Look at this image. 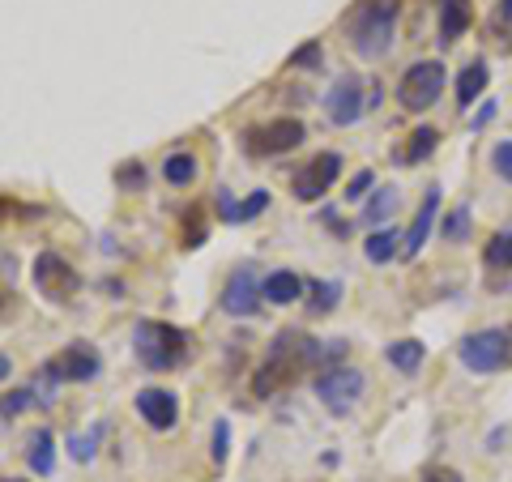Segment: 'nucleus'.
Returning a JSON list of instances; mask_svg holds the SVG:
<instances>
[{
	"instance_id": "b1692460",
	"label": "nucleus",
	"mask_w": 512,
	"mask_h": 482,
	"mask_svg": "<svg viewBox=\"0 0 512 482\" xmlns=\"http://www.w3.org/2000/svg\"><path fill=\"white\" fill-rule=\"evenodd\" d=\"M470 227H474L470 205H457V210L444 218V231H440V235H444V244H461V239L470 235Z\"/></svg>"
},
{
	"instance_id": "c9c22d12",
	"label": "nucleus",
	"mask_w": 512,
	"mask_h": 482,
	"mask_svg": "<svg viewBox=\"0 0 512 482\" xmlns=\"http://www.w3.org/2000/svg\"><path fill=\"white\" fill-rule=\"evenodd\" d=\"M13 308H18V303H13V295H9V291H0V320H9Z\"/></svg>"
},
{
	"instance_id": "f8f14e48",
	"label": "nucleus",
	"mask_w": 512,
	"mask_h": 482,
	"mask_svg": "<svg viewBox=\"0 0 512 482\" xmlns=\"http://www.w3.org/2000/svg\"><path fill=\"white\" fill-rule=\"evenodd\" d=\"M137 414L146 419L154 431H171L175 423H180V397H175L171 389H141L137 393Z\"/></svg>"
},
{
	"instance_id": "7ed1b4c3",
	"label": "nucleus",
	"mask_w": 512,
	"mask_h": 482,
	"mask_svg": "<svg viewBox=\"0 0 512 482\" xmlns=\"http://www.w3.org/2000/svg\"><path fill=\"white\" fill-rule=\"evenodd\" d=\"M133 350L141 367H150V372H171V367H180L192 350V337L184 329L167 325V320H141L133 329Z\"/></svg>"
},
{
	"instance_id": "1a4fd4ad",
	"label": "nucleus",
	"mask_w": 512,
	"mask_h": 482,
	"mask_svg": "<svg viewBox=\"0 0 512 482\" xmlns=\"http://www.w3.org/2000/svg\"><path fill=\"white\" fill-rule=\"evenodd\" d=\"M367 103V86H363V77L359 73H342L338 82H333L329 90V99H325V116L338 124V128H350V124H359L363 116V107Z\"/></svg>"
},
{
	"instance_id": "72a5a7b5",
	"label": "nucleus",
	"mask_w": 512,
	"mask_h": 482,
	"mask_svg": "<svg viewBox=\"0 0 512 482\" xmlns=\"http://www.w3.org/2000/svg\"><path fill=\"white\" fill-rule=\"evenodd\" d=\"M363 192H372V171H359V175H355V180H350V188H346V197H350V201H359V197H363Z\"/></svg>"
},
{
	"instance_id": "aec40b11",
	"label": "nucleus",
	"mask_w": 512,
	"mask_h": 482,
	"mask_svg": "<svg viewBox=\"0 0 512 482\" xmlns=\"http://www.w3.org/2000/svg\"><path fill=\"white\" fill-rule=\"evenodd\" d=\"M30 470L35 474H52V465H56V444H52V431L39 427L35 436H30Z\"/></svg>"
},
{
	"instance_id": "bb28decb",
	"label": "nucleus",
	"mask_w": 512,
	"mask_h": 482,
	"mask_svg": "<svg viewBox=\"0 0 512 482\" xmlns=\"http://www.w3.org/2000/svg\"><path fill=\"white\" fill-rule=\"evenodd\" d=\"M342 299V282H316L312 286V312H333Z\"/></svg>"
},
{
	"instance_id": "0eeeda50",
	"label": "nucleus",
	"mask_w": 512,
	"mask_h": 482,
	"mask_svg": "<svg viewBox=\"0 0 512 482\" xmlns=\"http://www.w3.org/2000/svg\"><path fill=\"white\" fill-rule=\"evenodd\" d=\"M303 137H308V128H303V120L295 116H278V120H265V124H256L244 133L248 141V150L252 154H291L295 146H303Z\"/></svg>"
},
{
	"instance_id": "9d476101",
	"label": "nucleus",
	"mask_w": 512,
	"mask_h": 482,
	"mask_svg": "<svg viewBox=\"0 0 512 482\" xmlns=\"http://www.w3.org/2000/svg\"><path fill=\"white\" fill-rule=\"evenodd\" d=\"M99 367H103L99 350L86 346V342H73L60 359L43 363V372H39V376H43V380H73V384H86V380L99 376Z\"/></svg>"
},
{
	"instance_id": "393cba45",
	"label": "nucleus",
	"mask_w": 512,
	"mask_h": 482,
	"mask_svg": "<svg viewBox=\"0 0 512 482\" xmlns=\"http://www.w3.org/2000/svg\"><path fill=\"white\" fill-rule=\"evenodd\" d=\"M265 210H269V192H265V188H256L252 197H244V201H239L235 210H231L227 218H222V222H252V218H261Z\"/></svg>"
},
{
	"instance_id": "9b49d317",
	"label": "nucleus",
	"mask_w": 512,
	"mask_h": 482,
	"mask_svg": "<svg viewBox=\"0 0 512 482\" xmlns=\"http://www.w3.org/2000/svg\"><path fill=\"white\" fill-rule=\"evenodd\" d=\"M338 175H342V158L329 150V154H316L308 167H299L291 188H295L299 201H320L333 184H338Z\"/></svg>"
},
{
	"instance_id": "4c0bfd02",
	"label": "nucleus",
	"mask_w": 512,
	"mask_h": 482,
	"mask_svg": "<svg viewBox=\"0 0 512 482\" xmlns=\"http://www.w3.org/2000/svg\"><path fill=\"white\" fill-rule=\"evenodd\" d=\"M0 380H9V359H5V350H0Z\"/></svg>"
},
{
	"instance_id": "f257e3e1",
	"label": "nucleus",
	"mask_w": 512,
	"mask_h": 482,
	"mask_svg": "<svg viewBox=\"0 0 512 482\" xmlns=\"http://www.w3.org/2000/svg\"><path fill=\"white\" fill-rule=\"evenodd\" d=\"M397 18H402V0H359L355 9L342 13L346 47L359 60L389 56L393 35H397Z\"/></svg>"
},
{
	"instance_id": "5701e85b",
	"label": "nucleus",
	"mask_w": 512,
	"mask_h": 482,
	"mask_svg": "<svg viewBox=\"0 0 512 482\" xmlns=\"http://www.w3.org/2000/svg\"><path fill=\"white\" fill-rule=\"evenodd\" d=\"M436 146H440V133L436 128H414L410 133V150H406V163H423L427 154H436Z\"/></svg>"
},
{
	"instance_id": "412c9836",
	"label": "nucleus",
	"mask_w": 512,
	"mask_h": 482,
	"mask_svg": "<svg viewBox=\"0 0 512 482\" xmlns=\"http://www.w3.org/2000/svg\"><path fill=\"white\" fill-rule=\"evenodd\" d=\"M393 210H397V188H376L363 205V222L367 227H380V222L393 218Z\"/></svg>"
},
{
	"instance_id": "ddd939ff",
	"label": "nucleus",
	"mask_w": 512,
	"mask_h": 482,
	"mask_svg": "<svg viewBox=\"0 0 512 482\" xmlns=\"http://www.w3.org/2000/svg\"><path fill=\"white\" fill-rule=\"evenodd\" d=\"M261 286H256V273L252 269H235L227 291H222V308H227L231 316H256V308H261Z\"/></svg>"
},
{
	"instance_id": "cd10ccee",
	"label": "nucleus",
	"mask_w": 512,
	"mask_h": 482,
	"mask_svg": "<svg viewBox=\"0 0 512 482\" xmlns=\"http://www.w3.org/2000/svg\"><path fill=\"white\" fill-rule=\"evenodd\" d=\"M99 436H103V423H94L86 436H69V453H73V461H90V457H94V444H99Z\"/></svg>"
},
{
	"instance_id": "c756f323",
	"label": "nucleus",
	"mask_w": 512,
	"mask_h": 482,
	"mask_svg": "<svg viewBox=\"0 0 512 482\" xmlns=\"http://www.w3.org/2000/svg\"><path fill=\"white\" fill-rule=\"evenodd\" d=\"M227 444H231V423L218 419L214 423V461H227Z\"/></svg>"
},
{
	"instance_id": "20e7f679",
	"label": "nucleus",
	"mask_w": 512,
	"mask_h": 482,
	"mask_svg": "<svg viewBox=\"0 0 512 482\" xmlns=\"http://www.w3.org/2000/svg\"><path fill=\"white\" fill-rule=\"evenodd\" d=\"M457 359L470 367L478 376H491V372H504L508 359H512V333L508 329H478L466 333L457 346Z\"/></svg>"
},
{
	"instance_id": "58836bf2",
	"label": "nucleus",
	"mask_w": 512,
	"mask_h": 482,
	"mask_svg": "<svg viewBox=\"0 0 512 482\" xmlns=\"http://www.w3.org/2000/svg\"><path fill=\"white\" fill-rule=\"evenodd\" d=\"M9 214H13V205H9V201H0V222H5Z\"/></svg>"
},
{
	"instance_id": "c85d7f7f",
	"label": "nucleus",
	"mask_w": 512,
	"mask_h": 482,
	"mask_svg": "<svg viewBox=\"0 0 512 482\" xmlns=\"http://www.w3.org/2000/svg\"><path fill=\"white\" fill-rule=\"evenodd\" d=\"M116 184H120V188H128V192L146 188V167H141V163H124V167L116 171Z\"/></svg>"
},
{
	"instance_id": "7c9ffc66",
	"label": "nucleus",
	"mask_w": 512,
	"mask_h": 482,
	"mask_svg": "<svg viewBox=\"0 0 512 482\" xmlns=\"http://www.w3.org/2000/svg\"><path fill=\"white\" fill-rule=\"evenodd\" d=\"M491 163H495V171H500L504 180L512 184V141H500V146H495V158H491Z\"/></svg>"
},
{
	"instance_id": "473e14b6",
	"label": "nucleus",
	"mask_w": 512,
	"mask_h": 482,
	"mask_svg": "<svg viewBox=\"0 0 512 482\" xmlns=\"http://www.w3.org/2000/svg\"><path fill=\"white\" fill-rule=\"evenodd\" d=\"M26 406H30V393H26V389L0 397V414H18V410H26Z\"/></svg>"
},
{
	"instance_id": "39448f33",
	"label": "nucleus",
	"mask_w": 512,
	"mask_h": 482,
	"mask_svg": "<svg viewBox=\"0 0 512 482\" xmlns=\"http://www.w3.org/2000/svg\"><path fill=\"white\" fill-rule=\"evenodd\" d=\"M444 94V64L440 60H419L410 64L402 73V82H397V99H402L406 111H427L436 107Z\"/></svg>"
},
{
	"instance_id": "f3484780",
	"label": "nucleus",
	"mask_w": 512,
	"mask_h": 482,
	"mask_svg": "<svg viewBox=\"0 0 512 482\" xmlns=\"http://www.w3.org/2000/svg\"><path fill=\"white\" fill-rule=\"evenodd\" d=\"M487 77H491V73H487V64H483V60L466 64V69L457 73V107H470L478 94L487 90Z\"/></svg>"
},
{
	"instance_id": "6e6552de",
	"label": "nucleus",
	"mask_w": 512,
	"mask_h": 482,
	"mask_svg": "<svg viewBox=\"0 0 512 482\" xmlns=\"http://www.w3.org/2000/svg\"><path fill=\"white\" fill-rule=\"evenodd\" d=\"M316 397L329 406V414L346 419V414L359 406V397H363V372H350V367H329V372L316 376Z\"/></svg>"
},
{
	"instance_id": "ea45409f",
	"label": "nucleus",
	"mask_w": 512,
	"mask_h": 482,
	"mask_svg": "<svg viewBox=\"0 0 512 482\" xmlns=\"http://www.w3.org/2000/svg\"><path fill=\"white\" fill-rule=\"evenodd\" d=\"M0 482H22V478H0Z\"/></svg>"
},
{
	"instance_id": "e433bc0d",
	"label": "nucleus",
	"mask_w": 512,
	"mask_h": 482,
	"mask_svg": "<svg viewBox=\"0 0 512 482\" xmlns=\"http://www.w3.org/2000/svg\"><path fill=\"white\" fill-rule=\"evenodd\" d=\"M500 22H512V0H500V13H495Z\"/></svg>"
},
{
	"instance_id": "a211bd4d",
	"label": "nucleus",
	"mask_w": 512,
	"mask_h": 482,
	"mask_svg": "<svg viewBox=\"0 0 512 482\" xmlns=\"http://www.w3.org/2000/svg\"><path fill=\"white\" fill-rule=\"evenodd\" d=\"M423 355H427V346L423 342H414V337H406V342H393L389 350H384V359H389L397 372H419V363H423Z\"/></svg>"
},
{
	"instance_id": "2eb2a0df",
	"label": "nucleus",
	"mask_w": 512,
	"mask_h": 482,
	"mask_svg": "<svg viewBox=\"0 0 512 482\" xmlns=\"http://www.w3.org/2000/svg\"><path fill=\"white\" fill-rule=\"evenodd\" d=\"M474 26L470 0H440V43H457Z\"/></svg>"
},
{
	"instance_id": "4468645a",
	"label": "nucleus",
	"mask_w": 512,
	"mask_h": 482,
	"mask_svg": "<svg viewBox=\"0 0 512 482\" xmlns=\"http://www.w3.org/2000/svg\"><path fill=\"white\" fill-rule=\"evenodd\" d=\"M436 214H440V188L431 184L427 197H423V205H419V214H414V222H410L406 239H402V252H406V256H419V252H423L431 227H436Z\"/></svg>"
},
{
	"instance_id": "f704fd0d",
	"label": "nucleus",
	"mask_w": 512,
	"mask_h": 482,
	"mask_svg": "<svg viewBox=\"0 0 512 482\" xmlns=\"http://www.w3.org/2000/svg\"><path fill=\"white\" fill-rule=\"evenodd\" d=\"M423 482H466L457 470H448V465H431V470L423 474Z\"/></svg>"
},
{
	"instance_id": "dca6fc26",
	"label": "nucleus",
	"mask_w": 512,
	"mask_h": 482,
	"mask_svg": "<svg viewBox=\"0 0 512 482\" xmlns=\"http://www.w3.org/2000/svg\"><path fill=\"white\" fill-rule=\"evenodd\" d=\"M261 295L269 299V303H278V308H291V303L303 295V278L295 269H274L269 278L261 282Z\"/></svg>"
},
{
	"instance_id": "6ab92c4d",
	"label": "nucleus",
	"mask_w": 512,
	"mask_h": 482,
	"mask_svg": "<svg viewBox=\"0 0 512 482\" xmlns=\"http://www.w3.org/2000/svg\"><path fill=\"white\" fill-rule=\"evenodd\" d=\"M397 244H402V235H397V231H372L363 239V256L372 265H389L397 256Z\"/></svg>"
},
{
	"instance_id": "4be33fe9",
	"label": "nucleus",
	"mask_w": 512,
	"mask_h": 482,
	"mask_svg": "<svg viewBox=\"0 0 512 482\" xmlns=\"http://www.w3.org/2000/svg\"><path fill=\"white\" fill-rule=\"evenodd\" d=\"M163 180L171 188H188L192 180H197V158H192V154H171L163 163Z\"/></svg>"
},
{
	"instance_id": "f03ea898",
	"label": "nucleus",
	"mask_w": 512,
	"mask_h": 482,
	"mask_svg": "<svg viewBox=\"0 0 512 482\" xmlns=\"http://www.w3.org/2000/svg\"><path fill=\"white\" fill-rule=\"evenodd\" d=\"M316 359H325V346L320 342H312V337H303V333H278L274 346H269V355H265V363L256 367V376H252V393L269 397Z\"/></svg>"
},
{
	"instance_id": "2f4dec72",
	"label": "nucleus",
	"mask_w": 512,
	"mask_h": 482,
	"mask_svg": "<svg viewBox=\"0 0 512 482\" xmlns=\"http://www.w3.org/2000/svg\"><path fill=\"white\" fill-rule=\"evenodd\" d=\"M312 64H320V43L299 47V52L291 56V69H312Z\"/></svg>"
},
{
	"instance_id": "a878e982",
	"label": "nucleus",
	"mask_w": 512,
	"mask_h": 482,
	"mask_svg": "<svg viewBox=\"0 0 512 482\" xmlns=\"http://www.w3.org/2000/svg\"><path fill=\"white\" fill-rule=\"evenodd\" d=\"M483 261H487V269H504V265H512V231H504V235H495V239H491L487 252H483Z\"/></svg>"
},
{
	"instance_id": "423d86ee",
	"label": "nucleus",
	"mask_w": 512,
	"mask_h": 482,
	"mask_svg": "<svg viewBox=\"0 0 512 482\" xmlns=\"http://www.w3.org/2000/svg\"><path fill=\"white\" fill-rule=\"evenodd\" d=\"M35 286H39L43 299L69 303V299H77V291H82V273L64 261L60 252H39L35 256Z\"/></svg>"
}]
</instances>
